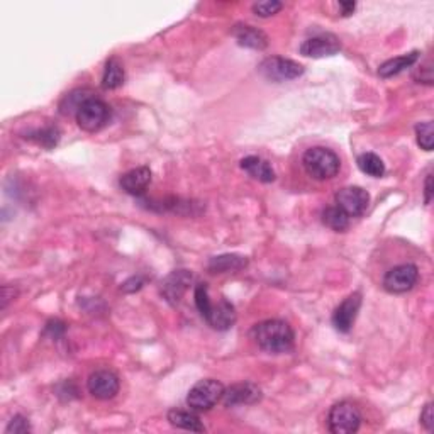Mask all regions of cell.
<instances>
[{"mask_svg": "<svg viewBox=\"0 0 434 434\" xmlns=\"http://www.w3.org/2000/svg\"><path fill=\"white\" fill-rule=\"evenodd\" d=\"M258 72H260L266 80L282 83L288 80H295V78L304 75V67L293 60L282 58V56H271V58L261 61Z\"/></svg>", "mask_w": 434, "mask_h": 434, "instance_id": "obj_6", "label": "cell"}, {"mask_svg": "<svg viewBox=\"0 0 434 434\" xmlns=\"http://www.w3.org/2000/svg\"><path fill=\"white\" fill-rule=\"evenodd\" d=\"M65 330H67V326H65L61 321H58V319H55V321H50L46 324L45 335H50L51 340H58L60 336L65 335Z\"/></svg>", "mask_w": 434, "mask_h": 434, "instance_id": "obj_31", "label": "cell"}, {"mask_svg": "<svg viewBox=\"0 0 434 434\" xmlns=\"http://www.w3.org/2000/svg\"><path fill=\"white\" fill-rule=\"evenodd\" d=\"M78 128L87 131V133H97L109 122L111 117V107L97 97H90L87 102L82 104L77 114Z\"/></svg>", "mask_w": 434, "mask_h": 434, "instance_id": "obj_5", "label": "cell"}, {"mask_svg": "<svg viewBox=\"0 0 434 434\" xmlns=\"http://www.w3.org/2000/svg\"><path fill=\"white\" fill-rule=\"evenodd\" d=\"M340 7H341V14L352 16L354 12V9H357V4H354V2H340Z\"/></svg>", "mask_w": 434, "mask_h": 434, "instance_id": "obj_34", "label": "cell"}, {"mask_svg": "<svg viewBox=\"0 0 434 434\" xmlns=\"http://www.w3.org/2000/svg\"><path fill=\"white\" fill-rule=\"evenodd\" d=\"M168 421L172 426L178 428V429H185V431H195V433L205 431L202 421H200L199 416L192 411H182V409L170 411Z\"/></svg>", "mask_w": 434, "mask_h": 434, "instance_id": "obj_18", "label": "cell"}, {"mask_svg": "<svg viewBox=\"0 0 434 434\" xmlns=\"http://www.w3.org/2000/svg\"><path fill=\"white\" fill-rule=\"evenodd\" d=\"M302 163H304L307 175L314 180H319V182L335 178L341 168L340 156L335 151L322 146L307 150L304 153V158H302Z\"/></svg>", "mask_w": 434, "mask_h": 434, "instance_id": "obj_2", "label": "cell"}, {"mask_svg": "<svg viewBox=\"0 0 434 434\" xmlns=\"http://www.w3.org/2000/svg\"><path fill=\"white\" fill-rule=\"evenodd\" d=\"M248 265L246 256L241 255H219L210 258L207 268L210 273H227V271L243 270Z\"/></svg>", "mask_w": 434, "mask_h": 434, "instance_id": "obj_20", "label": "cell"}, {"mask_svg": "<svg viewBox=\"0 0 434 434\" xmlns=\"http://www.w3.org/2000/svg\"><path fill=\"white\" fill-rule=\"evenodd\" d=\"M90 97H94V95H92V92L87 89H78V90L70 92V94L65 95L63 100L60 102V112L63 114V116L77 114L78 109L82 107V104L87 102Z\"/></svg>", "mask_w": 434, "mask_h": 434, "instance_id": "obj_23", "label": "cell"}, {"mask_svg": "<svg viewBox=\"0 0 434 434\" xmlns=\"http://www.w3.org/2000/svg\"><path fill=\"white\" fill-rule=\"evenodd\" d=\"M362 307V293L354 292L348 295L346 299L336 307L332 313V326L340 332H349L352 331L357 315Z\"/></svg>", "mask_w": 434, "mask_h": 434, "instance_id": "obj_12", "label": "cell"}, {"mask_svg": "<svg viewBox=\"0 0 434 434\" xmlns=\"http://www.w3.org/2000/svg\"><path fill=\"white\" fill-rule=\"evenodd\" d=\"M357 163L358 168L365 175H368V177H374V178L384 177L385 163L382 161V158L375 155V153H363V155L358 156Z\"/></svg>", "mask_w": 434, "mask_h": 434, "instance_id": "obj_22", "label": "cell"}, {"mask_svg": "<svg viewBox=\"0 0 434 434\" xmlns=\"http://www.w3.org/2000/svg\"><path fill=\"white\" fill-rule=\"evenodd\" d=\"M416 136H418V144L423 148L424 151H431L433 150V143H434V124L433 121L426 122H419L416 126Z\"/></svg>", "mask_w": 434, "mask_h": 434, "instance_id": "obj_26", "label": "cell"}, {"mask_svg": "<svg viewBox=\"0 0 434 434\" xmlns=\"http://www.w3.org/2000/svg\"><path fill=\"white\" fill-rule=\"evenodd\" d=\"M126 73L122 68V63L117 58H111L105 63L104 77H102V87L105 90H116L124 83Z\"/></svg>", "mask_w": 434, "mask_h": 434, "instance_id": "obj_21", "label": "cell"}, {"mask_svg": "<svg viewBox=\"0 0 434 434\" xmlns=\"http://www.w3.org/2000/svg\"><path fill=\"white\" fill-rule=\"evenodd\" d=\"M282 7H283L282 2H277V0H266V2L255 4V6H253V12L260 17H270L282 11Z\"/></svg>", "mask_w": 434, "mask_h": 434, "instance_id": "obj_28", "label": "cell"}, {"mask_svg": "<svg viewBox=\"0 0 434 434\" xmlns=\"http://www.w3.org/2000/svg\"><path fill=\"white\" fill-rule=\"evenodd\" d=\"M119 183L126 194L141 195L151 183V170L148 166H138V168L129 170L128 173L122 175Z\"/></svg>", "mask_w": 434, "mask_h": 434, "instance_id": "obj_15", "label": "cell"}, {"mask_svg": "<svg viewBox=\"0 0 434 434\" xmlns=\"http://www.w3.org/2000/svg\"><path fill=\"white\" fill-rule=\"evenodd\" d=\"M419 280L418 266L412 263L394 266L384 277V288L390 293H406L414 288Z\"/></svg>", "mask_w": 434, "mask_h": 434, "instance_id": "obj_7", "label": "cell"}, {"mask_svg": "<svg viewBox=\"0 0 434 434\" xmlns=\"http://www.w3.org/2000/svg\"><path fill=\"white\" fill-rule=\"evenodd\" d=\"M362 424V412L348 401L337 402L327 416V428L332 434H353Z\"/></svg>", "mask_w": 434, "mask_h": 434, "instance_id": "obj_3", "label": "cell"}, {"mask_svg": "<svg viewBox=\"0 0 434 434\" xmlns=\"http://www.w3.org/2000/svg\"><path fill=\"white\" fill-rule=\"evenodd\" d=\"M418 60H419V51H411V53H407V55H402V56H397V58L387 60L385 63L380 65L379 75L382 78L396 77V75H398V73L404 72L406 68H411L412 65H414Z\"/></svg>", "mask_w": 434, "mask_h": 434, "instance_id": "obj_19", "label": "cell"}, {"mask_svg": "<svg viewBox=\"0 0 434 434\" xmlns=\"http://www.w3.org/2000/svg\"><path fill=\"white\" fill-rule=\"evenodd\" d=\"M336 205L349 217H358L370 205V194L362 187H345L336 194Z\"/></svg>", "mask_w": 434, "mask_h": 434, "instance_id": "obj_8", "label": "cell"}, {"mask_svg": "<svg viewBox=\"0 0 434 434\" xmlns=\"http://www.w3.org/2000/svg\"><path fill=\"white\" fill-rule=\"evenodd\" d=\"M221 401L226 407L256 404L261 401V389L251 382L234 384L229 389H224Z\"/></svg>", "mask_w": 434, "mask_h": 434, "instance_id": "obj_10", "label": "cell"}, {"mask_svg": "<svg viewBox=\"0 0 434 434\" xmlns=\"http://www.w3.org/2000/svg\"><path fill=\"white\" fill-rule=\"evenodd\" d=\"M416 82L426 83V85H433V65L431 61H426L424 65H421V68L414 73Z\"/></svg>", "mask_w": 434, "mask_h": 434, "instance_id": "obj_30", "label": "cell"}, {"mask_svg": "<svg viewBox=\"0 0 434 434\" xmlns=\"http://www.w3.org/2000/svg\"><path fill=\"white\" fill-rule=\"evenodd\" d=\"M241 168L246 172L249 177L263 183H271L275 180V170L271 168L268 161H265L260 156H246L241 160Z\"/></svg>", "mask_w": 434, "mask_h": 434, "instance_id": "obj_17", "label": "cell"}, {"mask_svg": "<svg viewBox=\"0 0 434 434\" xmlns=\"http://www.w3.org/2000/svg\"><path fill=\"white\" fill-rule=\"evenodd\" d=\"M192 282V273L187 270H175L173 273H170L165 278L163 285H161V293L170 304L175 305L178 304L180 299L183 297V293L187 292L188 285Z\"/></svg>", "mask_w": 434, "mask_h": 434, "instance_id": "obj_14", "label": "cell"}, {"mask_svg": "<svg viewBox=\"0 0 434 434\" xmlns=\"http://www.w3.org/2000/svg\"><path fill=\"white\" fill-rule=\"evenodd\" d=\"M26 138L39 144V146L46 148V150H53L60 141V129L56 128V126H46V128L43 129L33 131V133H29V136H26Z\"/></svg>", "mask_w": 434, "mask_h": 434, "instance_id": "obj_25", "label": "cell"}, {"mask_svg": "<svg viewBox=\"0 0 434 434\" xmlns=\"http://www.w3.org/2000/svg\"><path fill=\"white\" fill-rule=\"evenodd\" d=\"M421 424H423L424 429H426V431H429V433H431L434 429V414H433L431 402L424 406L423 412H421Z\"/></svg>", "mask_w": 434, "mask_h": 434, "instance_id": "obj_32", "label": "cell"}, {"mask_svg": "<svg viewBox=\"0 0 434 434\" xmlns=\"http://www.w3.org/2000/svg\"><path fill=\"white\" fill-rule=\"evenodd\" d=\"M29 431H31L29 421L21 414L14 416V418L11 419V423H9V426L6 428V434H26Z\"/></svg>", "mask_w": 434, "mask_h": 434, "instance_id": "obj_29", "label": "cell"}, {"mask_svg": "<svg viewBox=\"0 0 434 434\" xmlns=\"http://www.w3.org/2000/svg\"><path fill=\"white\" fill-rule=\"evenodd\" d=\"M205 321L209 322L210 327L217 331H227L234 326L236 322V309L231 302L221 299L217 304L210 305L209 313L204 315Z\"/></svg>", "mask_w": 434, "mask_h": 434, "instance_id": "obj_13", "label": "cell"}, {"mask_svg": "<svg viewBox=\"0 0 434 434\" xmlns=\"http://www.w3.org/2000/svg\"><path fill=\"white\" fill-rule=\"evenodd\" d=\"M251 336L263 352L271 354L288 353L293 348V341H295L291 324L280 321V319H268V321L258 322L253 327Z\"/></svg>", "mask_w": 434, "mask_h": 434, "instance_id": "obj_1", "label": "cell"}, {"mask_svg": "<svg viewBox=\"0 0 434 434\" xmlns=\"http://www.w3.org/2000/svg\"><path fill=\"white\" fill-rule=\"evenodd\" d=\"M194 297H195L197 309H199V313L202 314V318H204V315L209 313L210 305H212V302H210V299H209V288H207V285H205V283L197 285Z\"/></svg>", "mask_w": 434, "mask_h": 434, "instance_id": "obj_27", "label": "cell"}, {"mask_svg": "<svg viewBox=\"0 0 434 434\" xmlns=\"http://www.w3.org/2000/svg\"><path fill=\"white\" fill-rule=\"evenodd\" d=\"M322 222L324 226H327L332 231L343 232L349 226V216L345 214L337 205H335V207H327L322 210Z\"/></svg>", "mask_w": 434, "mask_h": 434, "instance_id": "obj_24", "label": "cell"}, {"mask_svg": "<svg viewBox=\"0 0 434 434\" xmlns=\"http://www.w3.org/2000/svg\"><path fill=\"white\" fill-rule=\"evenodd\" d=\"M341 43L335 34H319V36H313L305 39L302 43L299 51L300 55L307 56V58H326V56H332L340 53Z\"/></svg>", "mask_w": 434, "mask_h": 434, "instance_id": "obj_11", "label": "cell"}, {"mask_svg": "<svg viewBox=\"0 0 434 434\" xmlns=\"http://www.w3.org/2000/svg\"><path fill=\"white\" fill-rule=\"evenodd\" d=\"M433 200V175L429 173L426 177V182H424V202L431 204Z\"/></svg>", "mask_w": 434, "mask_h": 434, "instance_id": "obj_33", "label": "cell"}, {"mask_svg": "<svg viewBox=\"0 0 434 434\" xmlns=\"http://www.w3.org/2000/svg\"><path fill=\"white\" fill-rule=\"evenodd\" d=\"M119 376L111 370H97L94 371L87 380V389L99 401H109L119 394Z\"/></svg>", "mask_w": 434, "mask_h": 434, "instance_id": "obj_9", "label": "cell"}, {"mask_svg": "<svg viewBox=\"0 0 434 434\" xmlns=\"http://www.w3.org/2000/svg\"><path fill=\"white\" fill-rule=\"evenodd\" d=\"M232 36L236 38L239 46L249 48V50L261 51L268 46V38H266V34L263 33L261 29L253 28V26L248 24L236 26L234 31H232Z\"/></svg>", "mask_w": 434, "mask_h": 434, "instance_id": "obj_16", "label": "cell"}, {"mask_svg": "<svg viewBox=\"0 0 434 434\" xmlns=\"http://www.w3.org/2000/svg\"><path fill=\"white\" fill-rule=\"evenodd\" d=\"M222 394H224V385L221 382L214 379L200 380L188 392L187 406L197 412L209 411L221 401Z\"/></svg>", "mask_w": 434, "mask_h": 434, "instance_id": "obj_4", "label": "cell"}]
</instances>
